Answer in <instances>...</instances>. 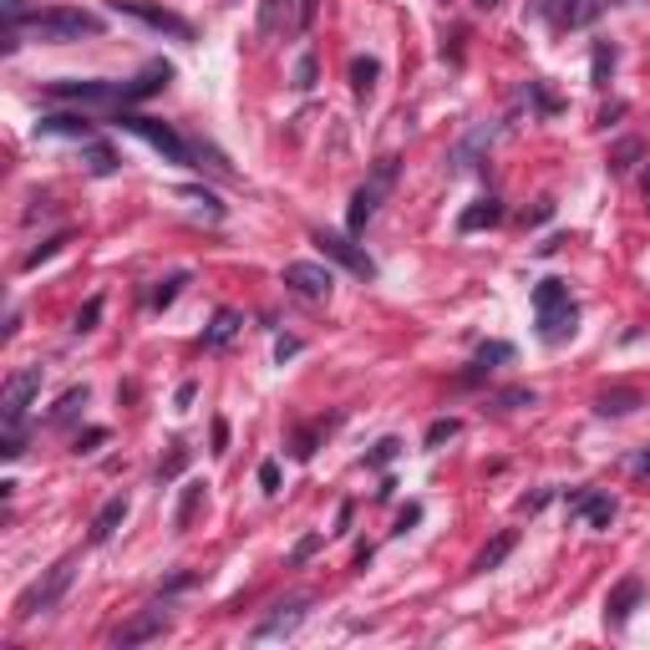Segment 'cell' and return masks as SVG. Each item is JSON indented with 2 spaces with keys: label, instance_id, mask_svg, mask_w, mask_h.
Masks as SVG:
<instances>
[{
  "label": "cell",
  "instance_id": "cell-50",
  "mask_svg": "<svg viewBox=\"0 0 650 650\" xmlns=\"http://www.w3.org/2000/svg\"><path fill=\"white\" fill-rule=\"evenodd\" d=\"M528 16H539V21H549V16H554V0H534V5H528Z\"/></svg>",
  "mask_w": 650,
  "mask_h": 650
},
{
  "label": "cell",
  "instance_id": "cell-17",
  "mask_svg": "<svg viewBox=\"0 0 650 650\" xmlns=\"http://www.w3.org/2000/svg\"><path fill=\"white\" fill-rule=\"evenodd\" d=\"M36 132H41V138H81V143H87V138H92V122H87V117H72V112H46V117L36 122Z\"/></svg>",
  "mask_w": 650,
  "mask_h": 650
},
{
  "label": "cell",
  "instance_id": "cell-40",
  "mask_svg": "<svg viewBox=\"0 0 650 650\" xmlns=\"http://www.w3.org/2000/svg\"><path fill=\"white\" fill-rule=\"evenodd\" d=\"M183 468H189V447H173V452H168V462H163V468H158V483H168V477H178V473H183Z\"/></svg>",
  "mask_w": 650,
  "mask_h": 650
},
{
  "label": "cell",
  "instance_id": "cell-48",
  "mask_svg": "<svg viewBox=\"0 0 650 650\" xmlns=\"http://www.w3.org/2000/svg\"><path fill=\"white\" fill-rule=\"evenodd\" d=\"M412 524H422V508H417V503H407V508H401V519H397V534H407Z\"/></svg>",
  "mask_w": 650,
  "mask_h": 650
},
{
  "label": "cell",
  "instance_id": "cell-43",
  "mask_svg": "<svg viewBox=\"0 0 650 650\" xmlns=\"http://www.w3.org/2000/svg\"><path fill=\"white\" fill-rule=\"evenodd\" d=\"M102 443H107V427H87V432L77 437V447H72V452H97Z\"/></svg>",
  "mask_w": 650,
  "mask_h": 650
},
{
  "label": "cell",
  "instance_id": "cell-18",
  "mask_svg": "<svg viewBox=\"0 0 650 650\" xmlns=\"http://www.w3.org/2000/svg\"><path fill=\"white\" fill-rule=\"evenodd\" d=\"M239 331H244V316L239 310H229V305L214 310V320H208V331H204V350H224Z\"/></svg>",
  "mask_w": 650,
  "mask_h": 650
},
{
  "label": "cell",
  "instance_id": "cell-3",
  "mask_svg": "<svg viewBox=\"0 0 650 650\" xmlns=\"http://www.w3.org/2000/svg\"><path fill=\"white\" fill-rule=\"evenodd\" d=\"M72 579H77V554L56 559V564H51V570L16 600V615L21 620H36V615H46V610H56V604H62V595L72 589Z\"/></svg>",
  "mask_w": 650,
  "mask_h": 650
},
{
  "label": "cell",
  "instance_id": "cell-8",
  "mask_svg": "<svg viewBox=\"0 0 650 650\" xmlns=\"http://www.w3.org/2000/svg\"><path fill=\"white\" fill-rule=\"evenodd\" d=\"M305 615H310V600H305V595H295V600L274 604V615L259 620V625L249 630V640H259V646H265V640H285V635H295L305 625Z\"/></svg>",
  "mask_w": 650,
  "mask_h": 650
},
{
  "label": "cell",
  "instance_id": "cell-26",
  "mask_svg": "<svg viewBox=\"0 0 650 650\" xmlns=\"http://www.w3.org/2000/svg\"><path fill=\"white\" fill-rule=\"evenodd\" d=\"M600 11H604V0H564L559 21H564V26H595Z\"/></svg>",
  "mask_w": 650,
  "mask_h": 650
},
{
  "label": "cell",
  "instance_id": "cell-45",
  "mask_svg": "<svg viewBox=\"0 0 650 650\" xmlns=\"http://www.w3.org/2000/svg\"><path fill=\"white\" fill-rule=\"evenodd\" d=\"M193 397H198V381H183V386L173 392V412H189Z\"/></svg>",
  "mask_w": 650,
  "mask_h": 650
},
{
  "label": "cell",
  "instance_id": "cell-29",
  "mask_svg": "<svg viewBox=\"0 0 650 650\" xmlns=\"http://www.w3.org/2000/svg\"><path fill=\"white\" fill-rule=\"evenodd\" d=\"M183 285H189V270H178V274H168V280H163V285L153 290V305H158V310H168V305H173L178 295H183Z\"/></svg>",
  "mask_w": 650,
  "mask_h": 650
},
{
  "label": "cell",
  "instance_id": "cell-54",
  "mask_svg": "<svg viewBox=\"0 0 650 650\" xmlns=\"http://www.w3.org/2000/svg\"><path fill=\"white\" fill-rule=\"evenodd\" d=\"M646 208H650V173H646Z\"/></svg>",
  "mask_w": 650,
  "mask_h": 650
},
{
  "label": "cell",
  "instance_id": "cell-36",
  "mask_svg": "<svg viewBox=\"0 0 650 650\" xmlns=\"http://www.w3.org/2000/svg\"><path fill=\"white\" fill-rule=\"evenodd\" d=\"M397 452H401V443H397V437H381V443L371 447V452H366V468H386V462L397 458Z\"/></svg>",
  "mask_w": 650,
  "mask_h": 650
},
{
  "label": "cell",
  "instance_id": "cell-32",
  "mask_svg": "<svg viewBox=\"0 0 650 650\" xmlns=\"http://www.w3.org/2000/svg\"><path fill=\"white\" fill-rule=\"evenodd\" d=\"M62 244H72V234H66V229H62V234H51V239H41V244H36V249L26 254V270H36L41 259H51V254L62 249Z\"/></svg>",
  "mask_w": 650,
  "mask_h": 650
},
{
  "label": "cell",
  "instance_id": "cell-19",
  "mask_svg": "<svg viewBox=\"0 0 650 650\" xmlns=\"http://www.w3.org/2000/svg\"><path fill=\"white\" fill-rule=\"evenodd\" d=\"M498 219H503V204L498 198H477V204H468L458 214V229L462 234H477V229H493Z\"/></svg>",
  "mask_w": 650,
  "mask_h": 650
},
{
  "label": "cell",
  "instance_id": "cell-9",
  "mask_svg": "<svg viewBox=\"0 0 650 650\" xmlns=\"http://www.w3.org/2000/svg\"><path fill=\"white\" fill-rule=\"evenodd\" d=\"M36 392H41V366H21L16 376L5 381V392H0V417L5 422H21Z\"/></svg>",
  "mask_w": 650,
  "mask_h": 650
},
{
  "label": "cell",
  "instance_id": "cell-22",
  "mask_svg": "<svg viewBox=\"0 0 650 650\" xmlns=\"http://www.w3.org/2000/svg\"><path fill=\"white\" fill-rule=\"evenodd\" d=\"M204 488L208 483H198V477H189L183 483V493H178V508H173V528L183 534V528H193V513H198V503H204Z\"/></svg>",
  "mask_w": 650,
  "mask_h": 650
},
{
  "label": "cell",
  "instance_id": "cell-14",
  "mask_svg": "<svg viewBox=\"0 0 650 650\" xmlns=\"http://www.w3.org/2000/svg\"><path fill=\"white\" fill-rule=\"evenodd\" d=\"M640 595H646V585H640V579H635V574H625V579H620L615 589H610V600H604V620H610V625H625V620L635 615V604H640Z\"/></svg>",
  "mask_w": 650,
  "mask_h": 650
},
{
  "label": "cell",
  "instance_id": "cell-30",
  "mask_svg": "<svg viewBox=\"0 0 650 650\" xmlns=\"http://www.w3.org/2000/svg\"><path fill=\"white\" fill-rule=\"evenodd\" d=\"M458 432H462V422H458V417H437V422L427 427V437H422V443H427V447H443V443H452Z\"/></svg>",
  "mask_w": 650,
  "mask_h": 650
},
{
  "label": "cell",
  "instance_id": "cell-10",
  "mask_svg": "<svg viewBox=\"0 0 650 650\" xmlns=\"http://www.w3.org/2000/svg\"><path fill=\"white\" fill-rule=\"evenodd\" d=\"M316 249L325 254V259H335V265H346L350 274H361V280H376V265H371V254L356 249L346 234H331V229H320V234H316Z\"/></svg>",
  "mask_w": 650,
  "mask_h": 650
},
{
  "label": "cell",
  "instance_id": "cell-16",
  "mask_svg": "<svg viewBox=\"0 0 650 650\" xmlns=\"http://www.w3.org/2000/svg\"><path fill=\"white\" fill-rule=\"evenodd\" d=\"M503 361H513V346H508V341H488V346L473 356V366L462 371V386H477V381L488 376V371H498Z\"/></svg>",
  "mask_w": 650,
  "mask_h": 650
},
{
  "label": "cell",
  "instance_id": "cell-46",
  "mask_svg": "<svg viewBox=\"0 0 650 650\" xmlns=\"http://www.w3.org/2000/svg\"><path fill=\"white\" fill-rule=\"evenodd\" d=\"M316 549H320V534H305V539L295 544V554H290V559H295V564H305V559L316 554Z\"/></svg>",
  "mask_w": 650,
  "mask_h": 650
},
{
  "label": "cell",
  "instance_id": "cell-33",
  "mask_svg": "<svg viewBox=\"0 0 650 650\" xmlns=\"http://www.w3.org/2000/svg\"><path fill=\"white\" fill-rule=\"evenodd\" d=\"M635 158H640V138H625V143H620L615 153H610V173H625V168H630Z\"/></svg>",
  "mask_w": 650,
  "mask_h": 650
},
{
  "label": "cell",
  "instance_id": "cell-24",
  "mask_svg": "<svg viewBox=\"0 0 650 650\" xmlns=\"http://www.w3.org/2000/svg\"><path fill=\"white\" fill-rule=\"evenodd\" d=\"M87 401H92V392H87V386H72V392H62V401L51 407V417H46V422H51V427H66V422H77Z\"/></svg>",
  "mask_w": 650,
  "mask_h": 650
},
{
  "label": "cell",
  "instance_id": "cell-47",
  "mask_svg": "<svg viewBox=\"0 0 650 650\" xmlns=\"http://www.w3.org/2000/svg\"><path fill=\"white\" fill-rule=\"evenodd\" d=\"M290 356H300V341L295 335H280L274 341V361H290Z\"/></svg>",
  "mask_w": 650,
  "mask_h": 650
},
{
  "label": "cell",
  "instance_id": "cell-34",
  "mask_svg": "<svg viewBox=\"0 0 650 650\" xmlns=\"http://www.w3.org/2000/svg\"><path fill=\"white\" fill-rule=\"evenodd\" d=\"M26 452V432L21 422H5V437H0V458H21Z\"/></svg>",
  "mask_w": 650,
  "mask_h": 650
},
{
  "label": "cell",
  "instance_id": "cell-38",
  "mask_svg": "<svg viewBox=\"0 0 650 650\" xmlns=\"http://www.w3.org/2000/svg\"><path fill=\"white\" fill-rule=\"evenodd\" d=\"M0 16H5V31H21V21H31L26 0H0Z\"/></svg>",
  "mask_w": 650,
  "mask_h": 650
},
{
  "label": "cell",
  "instance_id": "cell-12",
  "mask_svg": "<svg viewBox=\"0 0 650 650\" xmlns=\"http://www.w3.org/2000/svg\"><path fill=\"white\" fill-rule=\"evenodd\" d=\"M285 285L295 290V295H305V300H325V295L335 290V274L325 270V265L295 259V265H285Z\"/></svg>",
  "mask_w": 650,
  "mask_h": 650
},
{
  "label": "cell",
  "instance_id": "cell-44",
  "mask_svg": "<svg viewBox=\"0 0 650 650\" xmlns=\"http://www.w3.org/2000/svg\"><path fill=\"white\" fill-rule=\"evenodd\" d=\"M259 488H265V493H280V462H259Z\"/></svg>",
  "mask_w": 650,
  "mask_h": 650
},
{
  "label": "cell",
  "instance_id": "cell-31",
  "mask_svg": "<svg viewBox=\"0 0 650 650\" xmlns=\"http://www.w3.org/2000/svg\"><path fill=\"white\" fill-rule=\"evenodd\" d=\"M87 168H92L97 178H107V173H117V153H112L107 143H92V153H87Z\"/></svg>",
  "mask_w": 650,
  "mask_h": 650
},
{
  "label": "cell",
  "instance_id": "cell-49",
  "mask_svg": "<svg viewBox=\"0 0 650 650\" xmlns=\"http://www.w3.org/2000/svg\"><path fill=\"white\" fill-rule=\"evenodd\" d=\"M214 452H229V422H214Z\"/></svg>",
  "mask_w": 650,
  "mask_h": 650
},
{
  "label": "cell",
  "instance_id": "cell-52",
  "mask_svg": "<svg viewBox=\"0 0 650 650\" xmlns=\"http://www.w3.org/2000/svg\"><path fill=\"white\" fill-rule=\"evenodd\" d=\"M549 214H554V204H549V198H544V204L534 208V214H528V224H544V219H549Z\"/></svg>",
  "mask_w": 650,
  "mask_h": 650
},
{
  "label": "cell",
  "instance_id": "cell-27",
  "mask_svg": "<svg viewBox=\"0 0 650 650\" xmlns=\"http://www.w3.org/2000/svg\"><path fill=\"white\" fill-rule=\"evenodd\" d=\"M610 77H615V46H610V41H595V56H589V81H595V87H610Z\"/></svg>",
  "mask_w": 650,
  "mask_h": 650
},
{
  "label": "cell",
  "instance_id": "cell-35",
  "mask_svg": "<svg viewBox=\"0 0 650 650\" xmlns=\"http://www.w3.org/2000/svg\"><path fill=\"white\" fill-rule=\"evenodd\" d=\"M97 320H102V295H92V300L81 305V310H77V325H72V331L87 335V331H97Z\"/></svg>",
  "mask_w": 650,
  "mask_h": 650
},
{
  "label": "cell",
  "instance_id": "cell-13",
  "mask_svg": "<svg viewBox=\"0 0 650 650\" xmlns=\"http://www.w3.org/2000/svg\"><path fill=\"white\" fill-rule=\"evenodd\" d=\"M570 513L585 519V524L600 534V528L615 524V498H610V493H570Z\"/></svg>",
  "mask_w": 650,
  "mask_h": 650
},
{
  "label": "cell",
  "instance_id": "cell-37",
  "mask_svg": "<svg viewBox=\"0 0 650 650\" xmlns=\"http://www.w3.org/2000/svg\"><path fill=\"white\" fill-rule=\"evenodd\" d=\"M534 401H539V397H534L528 386H508V392L493 397V407H503V412H508V407H534Z\"/></svg>",
  "mask_w": 650,
  "mask_h": 650
},
{
  "label": "cell",
  "instance_id": "cell-41",
  "mask_svg": "<svg viewBox=\"0 0 650 650\" xmlns=\"http://www.w3.org/2000/svg\"><path fill=\"white\" fill-rule=\"evenodd\" d=\"M295 87H300V92H310V87H316V56H310V51L295 62Z\"/></svg>",
  "mask_w": 650,
  "mask_h": 650
},
{
  "label": "cell",
  "instance_id": "cell-51",
  "mask_svg": "<svg viewBox=\"0 0 650 650\" xmlns=\"http://www.w3.org/2000/svg\"><path fill=\"white\" fill-rule=\"evenodd\" d=\"M630 473H650V447H646V452H635V458H630Z\"/></svg>",
  "mask_w": 650,
  "mask_h": 650
},
{
  "label": "cell",
  "instance_id": "cell-20",
  "mask_svg": "<svg viewBox=\"0 0 650 650\" xmlns=\"http://www.w3.org/2000/svg\"><path fill=\"white\" fill-rule=\"evenodd\" d=\"M646 401H640V392L635 386H615V392H600L595 397V412L600 417H630V412H640Z\"/></svg>",
  "mask_w": 650,
  "mask_h": 650
},
{
  "label": "cell",
  "instance_id": "cell-5",
  "mask_svg": "<svg viewBox=\"0 0 650 650\" xmlns=\"http://www.w3.org/2000/svg\"><path fill=\"white\" fill-rule=\"evenodd\" d=\"M117 127H127V132H138L148 148H158L168 163H189L193 158V148L178 138L168 122H158V117H143V112H132V107H117Z\"/></svg>",
  "mask_w": 650,
  "mask_h": 650
},
{
  "label": "cell",
  "instance_id": "cell-2",
  "mask_svg": "<svg viewBox=\"0 0 650 650\" xmlns=\"http://www.w3.org/2000/svg\"><path fill=\"white\" fill-rule=\"evenodd\" d=\"M534 316H539V335L549 346H559L564 335H574V300L564 280H544L534 285Z\"/></svg>",
  "mask_w": 650,
  "mask_h": 650
},
{
  "label": "cell",
  "instance_id": "cell-11",
  "mask_svg": "<svg viewBox=\"0 0 650 650\" xmlns=\"http://www.w3.org/2000/svg\"><path fill=\"white\" fill-rule=\"evenodd\" d=\"M163 630H168V604H148V610H138V615L127 620V625L112 635V640H117V650H132V646L158 640Z\"/></svg>",
  "mask_w": 650,
  "mask_h": 650
},
{
  "label": "cell",
  "instance_id": "cell-39",
  "mask_svg": "<svg viewBox=\"0 0 650 650\" xmlns=\"http://www.w3.org/2000/svg\"><path fill=\"white\" fill-rule=\"evenodd\" d=\"M178 193H183V198H189V204L208 208V214H214V219H224V204H219V198H214V193H208V189H178Z\"/></svg>",
  "mask_w": 650,
  "mask_h": 650
},
{
  "label": "cell",
  "instance_id": "cell-42",
  "mask_svg": "<svg viewBox=\"0 0 650 650\" xmlns=\"http://www.w3.org/2000/svg\"><path fill=\"white\" fill-rule=\"evenodd\" d=\"M549 498H554V488H534V493H524V498H519V508H524V513H544V508H549Z\"/></svg>",
  "mask_w": 650,
  "mask_h": 650
},
{
  "label": "cell",
  "instance_id": "cell-23",
  "mask_svg": "<svg viewBox=\"0 0 650 650\" xmlns=\"http://www.w3.org/2000/svg\"><path fill=\"white\" fill-rule=\"evenodd\" d=\"M300 26V16H295V0H259V31L265 36H274L280 26Z\"/></svg>",
  "mask_w": 650,
  "mask_h": 650
},
{
  "label": "cell",
  "instance_id": "cell-4",
  "mask_svg": "<svg viewBox=\"0 0 650 650\" xmlns=\"http://www.w3.org/2000/svg\"><path fill=\"white\" fill-rule=\"evenodd\" d=\"M392 183H397V158H381L376 173L356 189V198H350V208H346V229L350 234H366V224L376 219V208H381V198L392 193Z\"/></svg>",
  "mask_w": 650,
  "mask_h": 650
},
{
  "label": "cell",
  "instance_id": "cell-25",
  "mask_svg": "<svg viewBox=\"0 0 650 650\" xmlns=\"http://www.w3.org/2000/svg\"><path fill=\"white\" fill-rule=\"evenodd\" d=\"M513 549H519V534H513V528H503V534H498V539H493L488 549H483V554L473 559V570H477V574H488V570H498V564H503V559L513 554Z\"/></svg>",
  "mask_w": 650,
  "mask_h": 650
},
{
  "label": "cell",
  "instance_id": "cell-53",
  "mask_svg": "<svg viewBox=\"0 0 650 650\" xmlns=\"http://www.w3.org/2000/svg\"><path fill=\"white\" fill-rule=\"evenodd\" d=\"M477 5H483V11H493V5H498V0H477Z\"/></svg>",
  "mask_w": 650,
  "mask_h": 650
},
{
  "label": "cell",
  "instance_id": "cell-15",
  "mask_svg": "<svg viewBox=\"0 0 650 650\" xmlns=\"http://www.w3.org/2000/svg\"><path fill=\"white\" fill-rule=\"evenodd\" d=\"M173 81V66L168 62H153L143 72V77H132V81H122V107H132V102H143V97H153V92H163Z\"/></svg>",
  "mask_w": 650,
  "mask_h": 650
},
{
  "label": "cell",
  "instance_id": "cell-21",
  "mask_svg": "<svg viewBox=\"0 0 650 650\" xmlns=\"http://www.w3.org/2000/svg\"><path fill=\"white\" fill-rule=\"evenodd\" d=\"M122 519H127V498H107L102 503V513L92 519V544H107L117 528H122Z\"/></svg>",
  "mask_w": 650,
  "mask_h": 650
},
{
  "label": "cell",
  "instance_id": "cell-6",
  "mask_svg": "<svg viewBox=\"0 0 650 650\" xmlns=\"http://www.w3.org/2000/svg\"><path fill=\"white\" fill-rule=\"evenodd\" d=\"M117 16H132L143 21V26H153V31L173 36V41H193V26L183 16H173V11H163V5H153V0H107Z\"/></svg>",
  "mask_w": 650,
  "mask_h": 650
},
{
  "label": "cell",
  "instance_id": "cell-7",
  "mask_svg": "<svg viewBox=\"0 0 650 650\" xmlns=\"http://www.w3.org/2000/svg\"><path fill=\"white\" fill-rule=\"evenodd\" d=\"M46 97L81 107H122V81H51Z\"/></svg>",
  "mask_w": 650,
  "mask_h": 650
},
{
  "label": "cell",
  "instance_id": "cell-1",
  "mask_svg": "<svg viewBox=\"0 0 650 650\" xmlns=\"http://www.w3.org/2000/svg\"><path fill=\"white\" fill-rule=\"evenodd\" d=\"M26 26H31L36 41H81V36H102V16H97V11H77V5L36 11Z\"/></svg>",
  "mask_w": 650,
  "mask_h": 650
},
{
  "label": "cell",
  "instance_id": "cell-28",
  "mask_svg": "<svg viewBox=\"0 0 650 650\" xmlns=\"http://www.w3.org/2000/svg\"><path fill=\"white\" fill-rule=\"evenodd\" d=\"M376 77H381V62H376V56H356V62H350V87H356V97H371Z\"/></svg>",
  "mask_w": 650,
  "mask_h": 650
}]
</instances>
